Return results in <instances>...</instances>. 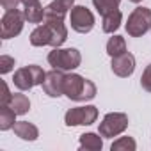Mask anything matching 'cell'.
I'll list each match as a JSON object with an SVG mask.
<instances>
[{"label": "cell", "mask_w": 151, "mask_h": 151, "mask_svg": "<svg viewBox=\"0 0 151 151\" xmlns=\"http://www.w3.org/2000/svg\"><path fill=\"white\" fill-rule=\"evenodd\" d=\"M9 107H11L18 116H23V114H27V112L30 110V101H29V98H27L25 94L16 93V94H13V98H11V101H9Z\"/></svg>", "instance_id": "cell-18"}, {"label": "cell", "mask_w": 151, "mask_h": 151, "mask_svg": "<svg viewBox=\"0 0 151 151\" xmlns=\"http://www.w3.org/2000/svg\"><path fill=\"white\" fill-rule=\"evenodd\" d=\"M13 82H14V86H16L20 91H30V89L36 86V84H34V78H32V73H30V69H29V66L16 69Z\"/></svg>", "instance_id": "cell-13"}, {"label": "cell", "mask_w": 151, "mask_h": 151, "mask_svg": "<svg viewBox=\"0 0 151 151\" xmlns=\"http://www.w3.org/2000/svg\"><path fill=\"white\" fill-rule=\"evenodd\" d=\"M29 69H30V73H32L34 84H36V86H43L45 77H46V73L43 71V68H41V66H37V64H30V66H29Z\"/></svg>", "instance_id": "cell-22"}, {"label": "cell", "mask_w": 151, "mask_h": 151, "mask_svg": "<svg viewBox=\"0 0 151 151\" xmlns=\"http://www.w3.org/2000/svg\"><path fill=\"white\" fill-rule=\"evenodd\" d=\"M39 0H22V4L27 7V6H34V4H37Z\"/></svg>", "instance_id": "cell-27"}, {"label": "cell", "mask_w": 151, "mask_h": 151, "mask_svg": "<svg viewBox=\"0 0 151 151\" xmlns=\"http://www.w3.org/2000/svg\"><path fill=\"white\" fill-rule=\"evenodd\" d=\"M101 18H103V20H101V29H103V32H107V34H114V32L121 27L123 14H121L119 9H116V11L107 13V14L101 16Z\"/></svg>", "instance_id": "cell-14"}, {"label": "cell", "mask_w": 151, "mask_h": 151, "mask_svg": "<svg viewBox=\"0 0 151 151\" xmlns=\"http://www.w3.org/2000/svg\"><path fill=\"white\" fill-rule=\"evenodd\" d=\"M11 98H13V94H11L9 87H7V84L2 82V100H0V105H9Z\"/></svg>", "instance_id": "cell-25"}, {"label": "cell", "mask_w": 151, "mask_h": 151, "mask_svg": "<svg viewBox=\"0 0 151 151\" xmlns=\"http://www.w3.org/2000/svg\"><path fill=\"white\" fill-rule=\"evenodd\" d=\"M64 94L73 101H89L96 96V86L82 75L69 73L64 78Z\"/></svg>", "instance_id": "cell-2"}, {"label": "cell", "mask_w": 151, "mask_h": 151, "mask_svg": "<svg viewBox=\"0 0 151 151\" xmlns=\"http://www.w3.org/2000/svg\"><path fill=\"white\" fill-rule=\"evenodd\" d=\"M75 6V0H52V2L45 7L46 9V14L48 16H59V18H64L71 7Z\"/></svg>", "instance_id": "cell-12"}, {"label": "cell", "mask_w": 151, "mask_h": 151, "mask_svg": "<svg viewBox=\"0 0 151 151\" xmlns=\"http://www.w3.org/2000/svg\"><path fill=\"white\" fill-rule=\"evenodd\" d=\"M71 29L78 34H87L94 27V14L86 6H73L69 13Z\"/></svg>", "instance_id": "cell-8"}, {"label": "cell", "mask_w": 151, "mask_h": 151, "mask_svg": "<svg viewBox=\"0 0 151 151\" xmlns=\"http://www.w3.org/2000/svg\"><path fill=\"white\" fill-rule=\"evenodd\" d=\"M23 23H25V14L22 11L18 9L6 11V14L0 20V37L2 39L16 37L23 30Z\"/></svg>", "instance_id": "cell-7"}, {"label": "cell", "mask_w": 151, "mask_h": 151, "mask_svg": "<svg viewBox=\"0 0 151 151\" xmlns=\"http://www.w3.org/2000/svg\"><path fill=\"white\" fill-rule=\"evenodd\" d=\"M22 0H0V6H2L6 11H13V9H18V4Z\"/></svg>", "instance_id": "cell-26"}, {"label": "cell", "mask_w": 151, "mask_h": 151, "mask_svg": "<svg viewBox=\"0 0 151 151\" xmlns=\"http://www.w3.org/2000/svg\"><path fill=\"white\" fill-rule=\"evenodd\" d=\"M48 62L55 69L62 71H73L77 69L82 62V55L77 48H53L48 53Z\"/></svg>", "instance_id": "cell-3"}, {"label": "cell", "mask_w": 151, "mask_h": 151, "mask_svg": "<svg viewBox=\"0 0 151 151\" xmlns=\"http://www.w3.org/2000/svg\"><path fill=\"white\" fill-rule=\"evenodd\" d=\"M119 4H121V0H93L94 9H96L101 16H105V14L110 13V11H116V9L119 7Z\"/></svg>", "instance_id": "cell-20"}, {"label": "cell", "mask_w": 151, "mask_h": 151, "mask_svg": "<svg viewBox=\"0 0 151 151\" xmlns=\"http://www.w3.org/2000/svg\"><path fill=\"white\" fill-rule=\"evenodd\" d=\"M130 2H133V4H139V2H142V0H130Z\"/></svg>", "instance_id": "cell-28"}, {"label": "cell", "mask_w": 151, "mask_h": 151, "mask_svg": "<svg viewBox=\"0 0 151 151\" xmlns=\"http://www.w3.org/2000/svg\"><path fill=\"white\" fill-rule=\"evenodd\" d=\"M101 147H103V139H101L100 132H98V133L89 132V133L80 135V149H87V151H100Z\"/></svg>", "instance_id": "cell-15"}, {"label": "cell", "mask_w": 151, "mask_h": 151, "mask_svg": "<svg viewBox=\"0 0 151 151\" xmlns=\"http://www.w3.org/2000/svg\"><path fill=\"white\" fill-rule=\"evenodd\" d=\"M96 119H98V109L94 105L69 109L64 116V123L68 126H89L96 123Z\"/></svg>", "instance_id": "cell-6"}, {"label": "cell", "mask_w": 151, "mask_h": 151, "mask_svg": "<svg viewBox=\"0 0 151 151\" xmlns=\"http://www.w3.org/2000/svg\"><path fill=\"white\" fill-rule=\"evenodd\" d=\"M126 52V41L123 36H112L107 43V53L110 57H116V55H121Z\"/></svg>", "instance_id": "cell-19"}, {"label": "cell", "mask_w": 151, "mask_h": 151, "mask_svg": "<svg viewBox=\"0 0 151 151\" xmlns=\"http://www.w3.org/2000/svg\"><path fill=\"white\" fill-rule=\"evenodd\" d=\"M110 68H112L114 75H117V77H121V78H128L130 75H133V71H135V57L130 52L116 55V57H112Z\"/></svg>", "instance_id": "cell-10"}, {"label": "cell", "mask_w": 151, "mask_h": 151, "mask_svg": "<svg viewBox=\"0 0 151 151\" xmlns=\"http://www.w3.org/2000/svg\"><path fill=\"white\" fill-rule=\"evenodd\" d=\"M151 29V9L149 7H137L132 11L126 22V32L132 37H142Z\"/></svg>", "instance_id": "cell-4"}, {"label": "cell", "mask_w": 151, "mask_h": 151, "mask_svg": "<svg viewBox=\"0 0 151 151\" xmlns=\"http://www.w3.org/2000/svg\"><path fill=\"white\" fill-rule=\"evenodd\" d=\"M68 39V29L64 25V18L45 14L43 25H37L30 34L32 46H53L59 48Z\"/></svg>", "instance_id": "cell-1"}, {"label": "cell", "mask_w": 151, "mask_h": 151, "mask_svg": "<svg viewBox=\"0 0 151 151\" xmlns=\"http://www.w3.org/2000/svg\"><path fill=\"white\" fill-rule=\"evenodd\" d=\"M13 130H14V133L20 137V139H23V140H36L37 137H39V130H37V126L36 124H32V123H29V121H16L14 123V126H13Z\"/></svg>", "instance_id": "cell-11"}, {"label": "cell", "mask_w": 151, "mask_h": 151, "mask_svg": "<svg viewBox=\"0 0 151 151\" xmlns=\"http://www.w3.org/2000/svg\"><path fill=\"white\" fill-rule=\"evenodd\" d=\"M23 14H25V20L29 23H41L45 20V14H46V9L37 2L34 6H27L23 9Z\"/></svg>", "instance_id": "cell-17"}, {"label": "cell", "mask_w": 151, "mask_h": 151, "mask_svg": "<svg viewBox=\"0 0 151 151\" xmlns=\"http://www.w3.org/2000/svg\"><path fill=\"white\" fill-rule=\"evenodd\" d=\"M64 78L66 75L62 69H52L46 73L45 82H43V91L45 94H48L50 98H59L64 94Z\"/></svg>", "instance_id": "cell-9"}, {"label": "cell", "mask_w": 151, "mask_h": 151, "mask_svg": "<svg viewBox=\"0 0 151 151\" xmlns=\"http://www.w3.org/2000/svg\"><path fill=\"white\" fill-rule=\"evenodd\" d=\"M112 151H135L137 149V144L132 137H119L116 142H112L110 146Z\"/></svg>", "instance_id": "cell-21"}, {"label": "cell", "mask_w": 151, "mask_h": 151, "mask_svg": "<svg viewBox=\"0 0 151 151\" xmlns=\"http://www.w3.org/2000/svg\"><path fill=\"white\" fill-rule=\"evenodd\" d=\"M16 112L9 107V105H0V130L6 132L11 130L16 123Z\"/></svg>", "instance_id": "cell-16"}, {"label": "cell", "mask_w": 151, "mask_h": 151, "mask_svg": "<svg viewBox=\"0 0 151 151\" xmlns=\"http://www.w3.org/2000/svg\"><path fill=\"white\" fill-rule=\"evenodd\" d=\"M140 86H142L144 91L151 93V64L146 66V69H144V73H142V77H140Z\"/></svg>", "instance_id": "cell-24"}, {"label": "cell", "mask_w": 151, "mask_h": 151, "mask_svg": "<svg viewBox=\"0 0 151 151\" xmlns=\"http://www.w3.org/2000/svg\"><path fill=\"white\" fill-rule=\"evenodd\" d=\"M126 128H128V116L126 114H123V112H109L101 119L98 132H100L101 137L112 139V137L121 135Z\"/></svg>", "instance_id": "cell-5"}, {"label": "cell", "mask_w": 151, "mask_h": 151, "mask_svg": "<svg viewBox=\"0 0 151 151\" xmlns=\"http://www.w3.org/2000/svg\"><path fill=\"white\" fill-rule=\"evenodd\" d=\"M14 68V59L9 55H0V73L6 75Z\"/></svg>", "instance_id": "cell-23"}]
</instances>
